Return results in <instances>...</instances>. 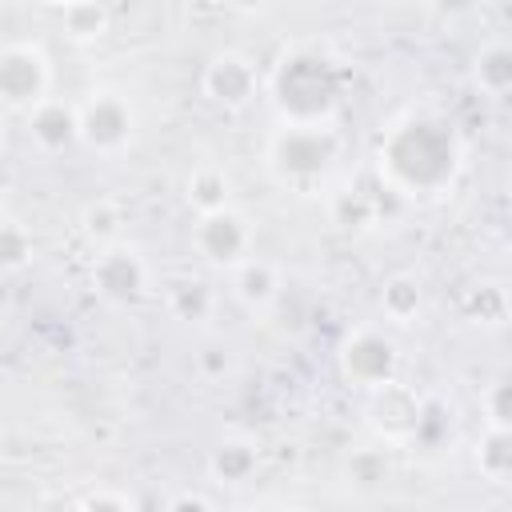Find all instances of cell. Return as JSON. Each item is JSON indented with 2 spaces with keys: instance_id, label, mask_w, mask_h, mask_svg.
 Here are the masks:
<instances>
[{
  "instance_id": "7a4b0ae2",
  "label": "cell",
  "mask_w": 512,
  "mask_h": 512,
  "mask_svg": "<svg viewBox=\"0 0 512 512\" xmlns=\"http://www.w3.org/2000/svg\"><path fill=\"white\" fill-rule=\"evenodd\" d=\"M340 68L320 52H292L272 72V100L288 124H328L340 104Z\"/></svg>"
},
{
  "instance_id": "4fadbf2b",
  "label": "cell",
  "mask_w": 512,
  "mask_h": 512,
  "mask_svg": "<svg viewBox=\"0 0 512 512\" xmlns=\"http://www.w3.org/2000/svg\"><path fill=\"white\" fill-rule=\"evenodd\" d=\"M472 84L484 92V96H508L512 92V44L504 40H492L476 52L472 60Z\"/></svg>"
},
{
  "instance_id": "ffe728a7",
  "label": "cell",
  "mask_w": 512,
  "mask_h": 512,
  "mask_svg": "<svg viewBox=\"0 0 512 512\" xmlns=\"http://www.w3.org/2000/svg\"><path fill=\"white\" fill-rule=\"evenodd\" d=\"M80 224H84V236L96 240V248H108V244L120 240V224H124V216H120V208H116L112 200H96V204L84 208Z\"/></svg>"
},
{
  "instance_id": "8992f818",
  "label": "cell",
  "mask_w": 512,
  "mask_h": 512,
  "mask_svg": "<svg viewBox=\"0 0 512 512\" xmlns=\"http://www.w3.org/2000/svg\"><path fill=\"white\" fill-rule=\"evenodd\" d=\"M52 64L40 44H8L0 52V96L12 112H32L40 100H48Z\"/></svg>"
},
{
  "instance_id": "ba28073f",
  "label": "cell",
  "mask_w": 512,
  "mask_h": 512,
  "mask_svg": "<svg viewBox=\"0 0 512 512\" xmlns=\"http://www.w3.org/2000/svg\"><path fill=\"white\" fill-rule=\"evenodd\" d=\"M92 288L108 300V304H136L148 292V264L136 248L128 244H108L96 252L92 260Z\"/></svg>"
},
{
  "instance_id": "ac0fdd59",
  "label": "cell",
  "mask_w": 512,
  "mask_h": 512,
  "mask_svg": "<svg viewBox=\"0 0 512 512\" xmlns=\"http://www.w3.org/2000/svg\"><path fill=\"white\" fill-rule=\"evenodd\" d=\"M208 468H212V476H216V480L240 484V480H248V476H252V468H256V448H252L248 440H224V444L212 452Z\"/></svg>"
},
{
  "instance_id": "484cf974",
  "label": "cell",
  "mask_w": 512,
  "mask_h": 512,
  "mask_svg": "<svg viewBox=\"0 0 512 512\" xmlns=\"http://www.w3.org/2000/svg\"><path fill=\"white\" fill-rule=\"evenodd\" d=\"M504 240H508V244H512V212H508V216H504Z\"/></svg>"
},
{
  "instance_id": "603a6c76",
  "label": "cell",
  "mask_w": 512,
  "mask_h": 512,
  "mask_svg": "<svg viewBox=\"0 0 512 512\" xmlns=\"http://www.w3.org/2000/svg\"><path fill=\"white\" fill-rule=\"evenodd\" d=\"M488 412H492V420L512 424V376L496 384V392H492V400H488Z\"/></svg>"
},
{
  "instance_id": "5bb4252c",
  "label": "cell",
  "mask_w": 512,
  "mask_h": 512,
  "mask_svg": "<svg viewBox=\"0 0 512 512\" xmlns=\"http://www.w3.org/2000/svg\"><path fill=\"white\" fill-rule=\"evenodd\" d=\"M476 468L496 484H512V424L492 420L484 428L476 440Z\"/></svg>"
},
{
  "instance_id": "6da1fadb",
  "label": "cell",
  "mask_w": 512,
  "mask_h": 512,
  "mask_svg": "<svg viewBox=\"0 0 512 512\" xmlns=\"http://www.w3.org/2000/svg\"><path fill=\"white\" fill-rule=\"evenodd\" d=\"M380 180L404 196H432L452 184L460 168V144L444 120L408 116L380 144Z\"/></svg>"
},
{
  "instance_id": "5b68a950",
  "label": "cell",
  "mask_w": 512,
  "mask_h": 512,
  "mask_svg": "<svg viewBox=\"0 0 512 512\" xmlns=\"http://www.w3.org/2000/svg\"><path fill=\"white\" fill-rule=\"evenodd\" d=\"M76 112H80V140L92 152L116 156V152L128 148L132 128H136V112H132L128 96H120L112 88H100V92H88V100Z\"/></svg>"
},
{
  "instance_id": "9a60e30c",
  "label": "cell",
  "mask_w": 512,
  "mask_h": 512,
  "mask_svg": "<svg viewBox=\"0 0 512 512\" xmlns=\"http://www.w3.org/2000/svg\"><path fill=\"white\" fill-rule=\"evenodd\" d=\"M420 308H424V288H420L416 276L396 272V276L384 280V288H380V312L392 324H412L420 316Z\"/></svg>"
},
{
  "instance_id": "9c48e42d",
  "label": "cell",
  "mask_w": 512,
  "mask_h": 512,
  "mask_svg": "<svg viewBox=\"0 0 512 512\" xmlns=\"http://www.w3.org/2000/svg\"><path fill=\"white\" fill-rule=\"evenodd\" d=\"M256 84H260V72L240 52H220L204 68V92L224 108H244L256 96Z\"/></svg>"
},
{
  "instance_id": "7402d4cb",
  "label": "cell",
  "mask_w": 512,
  "mask_h": 512,
  "mask_svg": "<svg viewBox=\"0 0 512 512\" xmlns=\"http://www.w3.org/2000/svg\"><path fill=\"white\" fill-rule=\"evenodd\" d=\"M0 256H4V268H20L28 256H32V236L16 224V220H8L4 224V236H0Z\"/></svg>"
},
{
  "instance_id": "30bf717a",
  "label": "cell",
  "mask_w": 512,
  "mask_h": 512,
  "mask_svg": "<svg viewBox=\"0 0 512 512\" xmlns=\"http://www.w3.org/2000/svg\"><path fill=\"white\" fill-rule=\"evenodd\" d=\"M28 120V140L40 148V152H64L68 144L80 140V112L64 100H40L32 112H24Z\"/></svg>"
},
{
  "instance_id": "d6986e66",
  "label": "cell",
  "mask_w": 512,
  "mask_h": 512,
  "mask_svg": "<svg viewBox=\"0 0 512 512\" xmlns=\"http://www.w3.org/2000/svg\"><path fill=\"white\" fill-rule=\"evenodd\" d=\"M64 32L76 40H96L108 32V8L100 0H68L64 4Z\"/></svg>"
},
{
  "instance_id": "277c9868",
  "label": "cell",
  "mask_w": 512,
  "mask_h": 512,
  "mask_svg": "<svg viewBox=\"0 0 512 512\" xmlns=\"http://www.w3.org/2000/svg\"><path fill=\"white\" fill-rule=\"evenodd\" d=\"M340 376L356 388H380V384H392L396 380V368H400V348L388 332L380 328H356L344 336L340 352Z\"/></svg>"
},
{
  "instance_id": "cb8c5ba5",
  "label": "cell",
  "mask_w": 512,
  "mask_h": 512,
  "mask_svg": "<svg viewBox=\"0 0 512 512\" xmlns=\"http://www.w3.org/2000/svg\"><path fill=\"white\" fill-rule=\"evenodd\" d=\"M200 364H204L208 376H220V372L228 368V356H224L220 348H204V352H200Z\"/></svg>"
},
{
  "instance_id": "52a82bcc",
  "label": "cell",
  "mask_w": 512,
  "mask_h": 512,
  "mask_svg": "<svg viewBox=\"0 0 512 512\" xmlns=\"http://www.w3.org/2000/svg\"><path fill=\"white\" fill-rule=\"evenodd\" d=\"M192 248L212 268H236V264H244L252 256V224L232 204L220 208V212H204V216H196Z\"/></svg>"
},
{
  "instance_id": "7c38bea8",
  "label": "cell",
  "mask_w": 512,
  "mask_h": 512,
  "mask_svg": "<svg viewBox=\"0 0 512 512\" xmlns=\"http://www.w3.org/2000/svg\"><path fill=\"white\" fill-rule=\"evenodd\" d=\"M232 292H236V300L248 312L272 308L276 296H280V272H276V264H268L260 256H248L244 264L232 268Z\"/></svg>"
},
{
  "instance_id": "d4e9b609",
  "label": "cell",
  "mask_w": 512,
  "mask_h": 512,
  "mask_svg": "<svg viewBox=\"0 0 512 512\" xmlns=\"http://www.w3.org/2000/svg\"><path fill=\"white\" fill-rule=\"evenodd\" d=\"M228 4H232V8H240V12H260L268 0H228Z\"/></svg>"
},
{
  "instance_id": "8fae6325",
  "label": "cell",
  "mask_w": 512,
  "mask_h": 512,
  "mask_svg": "<svg viewBox=\"0 0 512 512\" xmlns=\"http://www.w3.org/2000/svg\"><path fill=\"white\" fill-rule=\"evenodd\" d=\"M420 416H424V404L408 388H400L396 380L372 388V424L380 432H388V436H416Z\"/></svg>"
},
{
  "instance_id": "e0dca14e",
  "label": "cell",
  "mask_w": 512,
  "mask_h": 512,
  "mask_svg": "<svg viewBox=\"0 0 512 512\" xmlns=\"http://www.w3.org/2000/svg\"><path fill=\"white\" fill-rule=\"evenodd\" d=\"M216 308V292L204 284V280H176L168 288V312L184 324H200L208 320Z\"/></svg>"
},
{
  "instance_id": "44dd1931",
  "label": "cell",
  "mask_w": 512,
  "mask_h": 512,
  "mask_svg": "<svg viewBox=\"0 0 512 512\" xmlns=\"http://www.w3.org/2000/svg\"><path fill=\"white\" fill-rule=\"evenodd\" d=\"M464 308H468V316H472L476 324H500L504 312H508V296H504L496 284H476V288L468 292Z\"/></svg>"
},
{
  "instance_id": "3957f363",
  "label": "cell",
  "mask_w": 512,
  "mask_h": 512,
  "mask_svg": "<svg viewBox=\"0 0 512 512\" xmlns=\"http://www.w3.org/2000/svg\"><path fill=\"white\" fill-rule=\"evenodd\" d=\"M340 156V136L328 124H288L268 140V168L280 184L308 188Z\"/></svg>"
},
{
  "instance_id": "2e32d148",
  "label": "cell",
  "mask_w": 512,
  "mask_h": 512,
  "mask_svg": "<svg viewBox=\"0 0 512 512\" xmlns=\"http://www.w3.org/2000/svg\"><path fill=\"white\" fill-rule=\"evenodd\" d=\"M228 192H232V184L216 164H200L184 184V200H188V208H196V216L228 208Z\"/></svg>"
},
{
  "instance_id": "4316f807",
  "label": "cell",
  "mask_w": 512,
  "mask_h": 512,
  "mask_svg": "<svg viewBox=\"0 0 512 512\" xmlns=\"http://www.w3.org/2000/svg\"><path fill=\"white\" fill-rule=\"evenodd\" d=\"M56 4H68V0H56Z\"/></svg>"
}]
</instances>
